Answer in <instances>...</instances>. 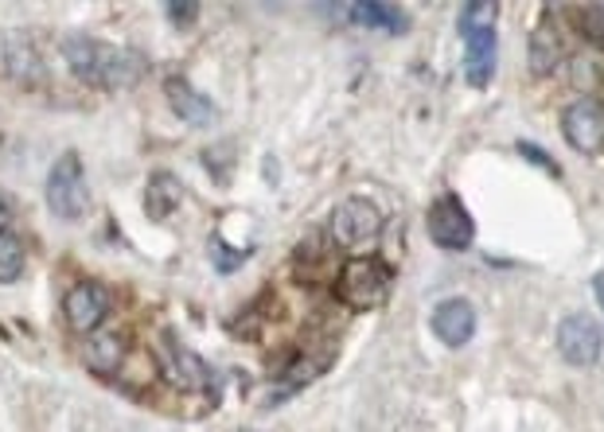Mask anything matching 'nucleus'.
Returning <instances> with one entry per match:
<instances>
[{
  "mask_svg": "<svg viewBox=\"0 0 604 432\" xmlns=\"http://www.w3.org/2000/svg\"><path fill=\"white\" fill-rule=\"evenodd\" d=\"M593 293H596V300H601V308H604V273H596V281H593Z\"/></svg>",
  "mask_w": 604,
  "mask_h": 432,
  "instance_id": "5701e85b",
  "label": "nucleus"
},
{
  "mask_svg": "<svg viewBox=\"0 0 604 432\" xmlns=\"http://www.w3.org/2000/svg\"><path fill=\"white\" fill-rule=\"evenodd\" d=\"M180 202H184V187H180V180L172 172H157L149 180V187H145V211H149V219L164 222L172 219V214L180 211Z\"/></svg>",
  "mask_w": 604,
  "mask_h": 432,
  "instance_id": "f8f14e48",
  "label": "nucleus"
},
{
  "mask_svg": "<svg viewBox=\"0 0 604 432\" xmlns=\"http://www.w3.org/2000/svg\"><path fill=\"white\" fill-rule=\"evenodd\" d=\"M558 63H562V36L550 24H539L534 36H530V71L539 74V78H546V74H554Z\"/></svg>",
  "mask_w": 604,
  "mask_h": 432,
  "instance_id": "4468645a",
  "label": "nucleus"
},
{
  "mask_svg": "<svg viewBox=\"0 0 604 432\" xmlns=\"http://www.w3.org/2000/svg\"><path fill=\"white\" fill-rule=\"evenodd\" d=\"M562 133L566 140L585 152V157H596L604 148V101L596 98H577L566 113H562Z\"/></svg>",
  "mask_w": 604,
  "mask_h": 432,
  "instance_id": "1a4fd4ad",
  "label": "nucleus"
},
{
  "mask_svg": "<svg viewBox=\"0 0 604 432\" xmlns=\"http://www.w3.org/2000/svg\"><path fill=\"white\" fill-rule=\"evenodd\" d=\"M347 16L359 24V28H374V32H386V36H398L406 32V12L394 9V4H382V0H367V4H352Z\"/></svg>",
  "mask_w": 604,
  "mask_h": 432,
  "instance_id": "ddd939ff",
  "label": "nucleus"
},
{
  "mask_svg": "<svg viewBox=\"0 0 604 432\" xmlns=\"http://www.w3.org/2000/svg\"><path fill=\"white\" fill-rule=\"evenodd\" d=\"M495 16L500 9L492 0H468L456 16V28L465 39V78L476 90H483L495 74Z\"/></svg>",
  "mask_w": 604,
  "mask_h": 432,
  "instance_id": "f03ea898",
  "label": "nucleus"
},
{
  "mask_svg": "<svg viewBox=\"0 0 604 432\" xmlns=\"http://www.w3.org/2000/svg\"><path fill=\"white\" fill-rule=\"evenodd\" d=\"M63 59L75 71L78 83L102 86V90H125L145 78V59L130 47H113L94 36H66Z\"/></svg>",
  "mask_w": 604,
  "mask_h": 432,
  "instance_id": "f257e3e1",
  "label": "nucleus"
},
{
  "mask_svg": "<svg viewBox=\"0 0 604 432\" xmlns=\"http://www.w3.org/2000/svg\"><path fill=\"white\" fill-rule=\"evenodd\" d=\"M577 24H581V32H585L593 44H604V9L601 4H589V9L577 12Z\"/></svg>",
  "mask_w": 604,
  "mask_h": 432,
  "instance_id": "aec40b11",
  "label": "nucleus"
},
{
  "mask_svg": "<svg viewBox=\"0 0 604 432\" xmlns=\"http://www.w3.org/2000/svg\"><path fill=\"white\" fill-rule=\"evenodd\" d=\"M4 63H9V74L16 83H39L44 78V63H39V51L28 44V39H12L9 51H4Z\"/></svg>",
  "mask_w": 604,
  "mask_h": 432,
  "instance_id": "2eb2a0df",
  "label": "nucleus"
},
{
  "mask_svg": "<svg viewBox=\"0 0 604 432\" xmlns=\"http://www.w3.org/2000/svg\"><path fill=\"white\" fill-rule=\"evenodd\" d=\"M433 335H437L445 347H465L476 335V308L465 296H448L433 308Z\"/></svg>",
  "mask_w": 604,
  "mask_h": 432,
  "instance_id": "9d476101",
  "label": "nucleus"
},
{
  "mask_svg": "<svg viewBox=\"0 0 604 432\" xmlns=\"http://www.w3.org/2000/svg\"><path fill=\"white\" fill-rule=\"evenodd\" d=\"M168 20H172V24H192V20L199 16V4H168Z\"/></svg>",
  "mask_w": 604,
  "mask_h": 432,
  "instance_id": "412c9836",
  "label": "nucleus"
},
{
  "mask_svg": "<svg viewBox=\"0 0 604 432\" xmlns=\"http://www.w3.org/2000/svg\"><path fill=\"white\" fill-rule=\"evenodd\" d=\"M394 273L382 258H352L335 276V296L352 312H379L391 300Z\"/></svg>",
  "mask_w": 604,
  "mask_h": 432,
  "instance_id": "7ed1b4c3",
  "label": "nucleus"
},
{
  "mask_svg": "<svg viewBox=\"0 0 604 432\" xmlns=\"http://www.w3.org/2000/svg\"><path fill=\"white\" fill-rule=\"evenodd\" d=\"M601 350H604V332L593 316L574 312L558 323V355L569 367H596Z\"/></svg>",
  "mask_w": 604,
  "mask_h": 432,
  "instance_id": "0eeeda50",
  "label": "nucleus"
},
{
  "mask_svg": "<svg viewBox=\"0 0 604 432\" xmlns=\"http://www.w3.org/2000/svg\"><path fill=\"white\" fill-rule=\"evenodd\" d=\"M121 355H125V347H121L118 335H98V340H90V347H86V362H90L98 374L118 370Z\"/></svg>",
  "mask_w": 604,
  "mask_h": 432,
  "instance_id": "f3484780",
  "label": "nucleus"
},
{
  "mask_svg": "<svg viewBox=\"0 0 604 432\" xmlns=\"http://www.w3.org/2000/svg\"><path fill=\"white\" fill-rule=\"evenodd\" d=\"M24 273V242L16 234H0V285H12Z\"/></svg>",
  "mask_w": 604,
  "mask_h": 432,
  "instance_id": "a211bd4d",
  "label": "nucleus"
},
{
  "mask_svg": "<svg viewBox=\"0 0 604 432\" xmlns=\"http://www.w3.org/2000/svg\"><path fill=\"white\" fill-rule=\"evenodd\" d=\"M574 83L581 90H596L604 83V59L601 55H577L574 59Z\"/></svg>",
  "mask_w": 604,
  "mask_h": 432,
  "instance_id": "6ab92c4d",
  "label": "nucleus"
},
{
  "mask_svg": "<svg viewBox=\"0 0 604 432\" xmlns=\"http://www.w3.org/2000/svg\"><path fill=\"white\" fill-rule=\"evenodd\" d=\"M382 226H386L382 211L374 207L371 199H362V195L344 199L332 211V219H328V234H332V242H340L344 249L374 246V242H379V234H382Z\"/></svg>",
  "mask_w": 604,
  "mask_h": 432,
  "instance_id": "39448f33",
  "label": "nucleus"
},
{
  "mask_svg": "<svg viewBox=\"0 0 604 432\" xmlns=\"http://www.w3.org/2000/svg\"><path fill=\"white\" fill-rule=\"evenodd\" d=\"M164 90H168V101H172V110H176L180 121H187V125L204 129V125H211V121L219 118V106H214L211 98H204L199 90H192L184 78H168Z\"/></svg>",
  "mask_w": 604,
  "mask_h": 432,
  "instance_id": "9b49d317",
  "label": "nucleus"
},
{
  "mask_svg": "<svg viewBox=\"0 0 604 432\" xmlns=\"http://www.w3.org/2000/svg\"><path fill=\"white\" fill-rule=\"evenodd\" d=\"M519 152H522V157H527V160H534V164H542V168H546V172H554V175H558V164H554V160H546V157H542V148H539V145H527V140H522V145H519Z\"/></svg>",
  "mask_w": 604,
  "mask_h": 432,
  "instance_id": "4be33fe9",
  "label": "nucleus"
},
{
  "mask_svg": "<svg viewBox=\"0 0 604 432\" xmlns=\"http://www.w3.org/2000/svg\"><path fill=\"white\" fill-rule=\"evenodd\" d=\"M168 355H172V367H176V378L184 386H211V370L199 355H192L187 347H176L168 343Z\"/></svg>",
  "mask_w": 604,
  "mask_h": 432,
  "instance_id": "dca6fc26",
  "label": "nucleus"
},
{
  "mask_svg": "<svg viewBox=\"0 0 604 432\" xmlns=\"http://www.w3.org/2000/svg\"><path fill=\"white\" fill-rule=\"evenodd\" d=\"M426 226H429L433 246L448 249V254H460V249H468L476 238L472 214L465 211V202L456 199V195H441V199L429 202Z\"/></svg>",
  "mask_w": 604,
  "mask_h": 432,
  "instance_id": "423d86ee",
  "label": "nucleus"
},
{
  "mask_svg": "<svg viewBox=\"0 0 604 432\" xmlns=\"http://www.w3.org/2000/svg\"><path fill=\"white\" fill-rule=\"evenodd\" d=\"M47 207L63 222H78L90 207V187H86V168L78 152H63L47 172Z\"/></svg>",
  "mask_w": 604,
  "mask_h": 432,
  "instance_id": "20e7f679",
  "label": "nucleus"
},
{
  "mask_svg": "<svg viewBox=\"0 0 604 432\" xmlns=\"http://www.w3.org/2000/svg\"><path fill=\"white\" fill-rule=\"evenodd\" d=\"M4 222H9V202H4V195H0V234H4Z\"/></svg>",
  "mask_w": 604,
  "mask_h": 432,
  "instance_id": "b1692460",
  "label": "nucleus"
},
{
  "mask_svg": "<svg viewBox=\"0 0 604 432\" xmlns=\"http://www.w3.org/2000/svg\"><path fill=\"white\" fill-rule=\"evenodd\" d=\"M110 312H113V296H110V288L98 285V281H78L63 300L66 323H71V332H78V335L98 332Z\"/></svg>",
  "mask_w": 604,
  "mask_h": 432,
  "instance_id": "6e6552de",
  "label": "nucleus"
}]
</instances>
